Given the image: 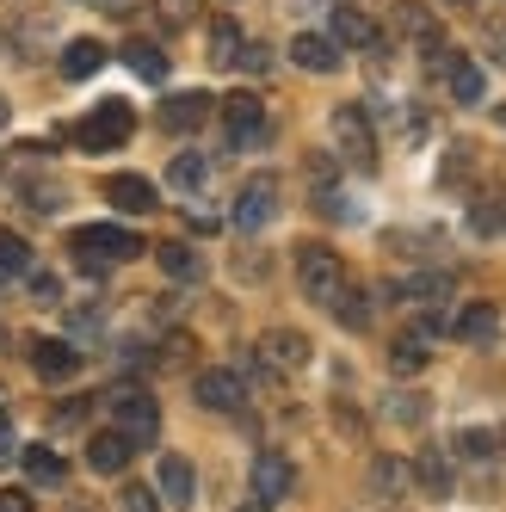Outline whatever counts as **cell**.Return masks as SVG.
I'll use <instances>...</instances> for the list:
<instances>
[{
  "label": "cell",
  "instance_id": "d4e9b609",
  "mask_svg": "<svg viewBox=\"0 0 506 512\" xmlns=\"http://www.w3.org/2000/svg\"><path fill=\"white\" fill-rule=\"evenodd\" d=\"M328 309L352 327V334H365V327H371V297H365V290H352V284H340V297H334Z\"/></svg>",
  "mask_w": 506,
  "mask_h": 512
},
{
  "label": "cell",
  "instance_id": "5bb4252c",
  "mask_svg": "<svg viewBox=\"0 0 506 512\" xmlns=\"http://www.w3.org/2000/svg\"><path fill=\"white\" fill-rule=\"evenodd\" d=\"M105 198H112L124 216H149L155 210V186L142 173H112V179H105Z\"/></svg>",
  "mask_w": 506,
  "mask_h": 512
},
{
  "label": "cell",
  "instance_id": "8d00e7d4",
  "mask_svg": "<svg viewBox=\"0 0 506 512\" xmlns=\"http://www.w3.org/2000/svg\"><path fill=\"white\" fill-rule=\"evenodd\" d=\"M19 457V438H13V420L0 414V463H13Z\"/></svg>",
  "mask_w": 506,
  "mask_h": 512
},
{
  "label": "cell",
  "instance_id": "30bf717a",
  "mask_svg": "<svg viewBox=\"0 0 506 512\" xmlns=\"http://www.w3.org/2000/svg\"><path fill=\"white\" fill-rule=\"evenodd\" d=\"M432 62L445 68V81H451V99H457V105H482V93H488V75H482L476 62H469V56H451V50H439Z\"/></svg>",
  "mask_w": 506,
  "mask_h": 512
},
{
  "label": "cell",
  "instance_id": "e0dca14e",
  "mask_svg": "<svg viewBox=\"0 0 506 512\" xmlns=\"http://www.w3.org/2000/svg\"><path fill=\"white\" fill-rule=\"evenodd\" d=\"M130 451H136V445H130V438H124L118 426H112V432H93V438H87V463H93L99 475H124Z\"/></svg>",
  "mask_w": 506,
  "mask_h": 512
},
{
  "label": "cell",
  "instance_id": "f35d334b",
  "mask_svg": "<svg viewBox=\"0 0 506 512\" xmlns=\"http://www.w3.org/2000/svg\"><path fill=\"white\" fill-rule=\"evenodd\" d=\"M241 62L253 68V75H266V68H272V50H260V44H247V50H241Z\"/></svg>",
  "mask_w": 506,
  "mask_h": 512
},
{
  "label": "cell",
  "instance_id": "f1b7e54d",
  "mask_svg": "<svg viewBox=\"0 0 506 512\" xmlns=\"http://www.w3.org/2000/svg\"><path fill=\"white\" fill-rule=\"evenodd\" d=\"M124 62H130V75H142V81H167V56L155 50V44H124Z\"/></svg>",
  "mask_w": 506,
  "mask_h": 512
},
{
  "label": "cell",
  "instance_id": "e575fe53",
  "mask_svg": "<svg viewBox=\"0 0 506 512\" xmlns=\"http://www.w3.org/2000/svg\"><path fill=\"white\" fill-rule=\"evenodd\" d=\"M192 13H198V0H161V19L167 25H192Z\"/></svg>",
  "mask_w": 506,
  "mask_h": 512
},
{
  "label": "cell",
  "instance_id": "cb8c5ba5",
  "mask_svg": "<svg viewBox=\"0 0 506 512\" xmlns=\"http://www.w3.org/2000/svg\"><path fill=\"white\" fill-rule=\"evenodd\" d=\"M241 50H247V44H241V25H235V19H216V25H210V62H216V68H235Z\"/></svg>",
  "mask_w": 506,
  "mask_h": 512
},
{
  "label": "cell",
  "instance_id": "6da1fadb",
  "mask_svg": "<svg viewBox=\"0 0 506 512\" xmlns=\"http://www.w3.org/2000/svg\"><path fill=\"white\" fill-rule=\"evenodd\" d=\"M68 253H81L87 266H112V260H136L142 253V235L124 229V223H87L68 235Z\"/></svg>",
  "mask_w": 506,
  "mask_h": 512
},
{
  "label": "cell",
  "instance_id": "b9f144b4",
  "mask_svg": "<svg viewBox=\"0 0 506 512\" xmlns=\"http://www.w3.org/2000/svg\"><path fill=\"white\" fill-rule=\"evenodd\" d=\"M494 118H500V124H506V105H494Z\"/></svg>",
  "mask_w": 506,
  "mask_h": 512
},
{
  "label": "cell",
  "instance_id": "ab89813d",
  "mask_svg": "<svg viewBox=\"0 0 506 512\" xmlns=\"http://www.w3.org/2000/svg\"><path fill=\"white\" fill-rule=\"evenodd\" d=\"M0 512H31V494L25 488H7V494H0Z\"/></svg>",
  "mask_w": 506,
  "mask_h": 512
},
{
  "label": "cell",
  "instance_id": "52a82bcc",
  "mask_svg": "<svg viewBox=\"0 0 506 512\" xmlns=\"http://www.w3.org/2000/svg\"><path fill=\"white\" fill-rule=\"evenodd\" d=\"M223 130H229L235 149H253V142L266 136V105H260V93H229L223 99Z\"/></svg>",
  "mask_w": 506,
  "mask_h": 512
},
{
  "label": "cell",
  "instance_id": "1f68e13d",
  "mask_svg": "<svg viewBox=\"0 0 506 512\" xmlns=\"http://www.w3.org/2000/svg\"><path fill=\"white\" fill-rule=\"evenodd\" d=\"M25 198H31V210H38V216H56L62 210V186H56V179H25Z\"/></svg>",
  "mask_w": 506,
  "mask_h": 512
},
{
  "label": "cell",
  "instance_id": "4fadbf2b",
  "mask_svg": "<svg viewBox=\"0 0 506 512\" xmlns=\"http://www.w3.org/2000/svg\"><path fill=\"white\" fill-rule=\"evenodd\" d=\"M328 38L346 44V50H371V44H377V25H371L365 7H334V13H328Z\"/></svg>",
  "mask_w": 506,
  "mask_h": 512
},
{
  "label": "cell",
  "instance_id": "ac0fdd59",
  "mask_svg": "<svg viewBox=\"0 0 506 512\" xmlns=\"http://www.w3.org/2000/svg\"><path fill=\"white\" fill-rule=\"evenodd\" d=\"M210 105H216L210 93H173V99L161 105V124H167V130H198V124L210 118Z\"/></svg>",
  "mask_w": 506,
  "mask_h": 512
},
{
  "label": "cell",
  "instance_id": "ffe728a7",
  "mask_svg": "<svg viewBox=\"0 0 506 512\" xmlns=\"http://www.w3.org/2000/svg\"><path fill=\"white\" fill-rule=\"evenodd\" d=\"M161 500L167 506H192L198 500V475L186 457H161Z\"/></svg>",
  "mask_w": 506,
  "mask_h": 512
},
{
  "label": "cell",
  "instance_id": "7a4b0ae2",
  "mask_svg": "<svg viewBox=\"0 0 506 512\" xmlns=\"http://www.w3.org/2000/svg\"><path fill=\"white\" fill-rule=\"evenodd\" d=\"M328 130H334V149H340L358 173H371V167H377V124H371L365 105H334Z\"/></svg>",
  "mask_w": 506,
  "mask_h": 512
},
{
  "label": "cell",
  "instance_id": "44dd1931",
  "mask_svg": "<svg viewBox=\"0 0 506 512\" xmlns=\"http://www.w3.org/2000/svg\"><path fill=\"white\" fill-rule=\"evenodd\" d=\"M99 68H105V44L99 38H75V44L62 50V75L68 81H93Z\"/></svg>",
  "mask_w": 506,
  "mask_h": 512
},
{
  "label": "cell",
  "instance_id": "d590c367",
  "mask_svg": "<svg viewBox=\"0 0 506 512\" xmlns=\"http://www.w3.org/2000/svg\"><path fill=\"white\" fill-rule=\"evenodd\" d=\"M25 278H31V297H38V303H56V297H62V284H56L50 272H25Z\"/></svg>",
  "mask_w": 506,
  "mask_h": 512
},
{
  "label": "cell",
  "instance_id": "5b68a950",
  "mask_svg": "<svg viewBox=\"0 0 506 512\" xmlns=\"http://www.w3.org/2000/svg\"><path fill=\"white\" fill-rule=\"evenodd\" d=\"M112 414H118V432L130 438V445H155L161 408H155L149 389H118V395H112Z\"/></svg>",
  "mask_w": 506,
  "mask_h": 512
},
{
  "label": "cell",
  "instance_id": "d6986e66",
  "mask_svg": "<svg viewBox=\"0 0 506 512\" xmlns=\"http://www.w3.org/2000/svg\"><path fill=\"white\" fill-rule=\"evenodd\" d=\"M457 340H469V346H494V340H500V309H494V303H469V309L457 315Z\"/></svg>",
  "mask_w": 506,
  "mask_h": 512
},
{
  "label": "cell",
  "instance_id": "7bdbcfd3",
  "mask_svg": "<svg viewBox=\"0 0 506 512\" xmlns=\"http://www.w3.org/2000/svg\"><path fill=\"white\" fill-rule=\"evenodd\" d=\"M451 7H469V0H451Z\"/></svg>",
  "mask_w": 506,
  "mask_h": 512
},
{
  "label": "cell",
  "instance_id": "3957f363",
  "mask_svg": "<svg viewBox=\"0 0 506 512\" xmlns=\"http://www.w3.org/2000/svg\"><path fill=\"white\" fill-rule=\"evenodd\" d=\"M297 284H303V297L328 309L340 297V284H346V266H340V253L334 247H321V241H303L297 247Z\"/></svg>",
  "mask_w": 506,
  "mask_h": 512
},
{
  "label": "cell",
  "instance_id": "484cf974",
  "mask_svg": "<svg viewBox=\"0 0 506 512\" xmlns=\"http://www.w3.org/2000/svg\"><path fill=\"white\" fill-rule=\"evenodd\" d=\"M204 179H210L204 155H173V167H167V186L173 192H204Z\"/></svg>",
  "mask_w": 506,
  "mask_h": 512
},
{
  "label": "cell",
  "instance_id": "60d3db41",
  "mask_svg": "<svg viewBox=\"0 0 506 512\" xmlns=\"http://www.w3.org/2000/svg\"><path fill=\"white\" fill-rule=\"evenodd\" d=\"M7 118H13V105H7V93H0V130H7Z\"/></svg>",
  "mask_w": 506,
  "mask_h": 512
},
{
  "label": "cell",
  "instance_id": "8fae6325",
  "mask_svg": "<svg viewBox=\"0 0 506 512\" xmlns=\"http://www.w3.org/2000/svg\"><path fill=\"white\" fill-rule=\"evenodd\" d=\"M31 371H38L44 383H68L81 371V352L68 340H31Z\"/></svg>",
  "mask_w": 506,
  "mask_h": 512
},
{
  "label": "cell",
  "instance_id": "8992f818",
  "mask_svg": "<svg viewBox=\"0 0 506 512\" xmlns=\"http://www.w3.org/2000/svg\"><path fill=\"white\" fill-rule=\"evenodd\" d=\"M278 216V179L272 173H253L247 186L235 192V229H266Z\"/></svg>",
  "mask_w": 506,
  "mask_h": 512
},
{
  "label": "cell",
  "instance_id": "836d02e7",
  "mask_svg": "<svg viewBox=\"0 0 506 512\" xmlns=\"http://www.w3.org/2000/svg\"><path fill=\"white\" fill-rule=\"evenodd\" d=\"M124 512H161V494L155 488H124Z\"/></svg>",
  "mask_w": 506,
  "mask_h": 512
},
{
  "label": "cell",
  "instance_id": "277c9868",
  "mask_svg": "<svg viewBox=\"0 0 506 512\" xmlns=\"http://www.w3.org/2000/svg\"><path fill=\"white\" fill-rule=\"evenodd\" d=\"M130 130H136L130 105H124V99H105V105H93V118L75 124V142H81L87 155H105V149H124Z\"/></svg>",
  "mask_w": 506,
  "mask_h": 512
},
{
  "label": "cell",
  "instance_id": "7c38bea8",
  "mask_svg": "<svg viewBox=\"0 0 506 512\" xmlns=\"http://www.w3.org/2000/svg\"><path fill=\"white\" fill-rule=\"evenodd\" d=\"M260 352H266L272 371H303L315 346H309V334H297V327H272V334L260 340Z\"/></svg>",
  "mask_w": 506,
  "mask_h": 512
},
{
  "label": "cell",
  "instance_id": "9c48e42d",
  "mask_svg": "<svg viewBox=\"0 0 506 512\" xmlns=\"http://www.w3.org/2000/svg\"><path fill=\"white\" fill-rule=\"evenodd\" d=\"M192 395L204 401L210 414H235L241 401H247V383L235 377V371H198V383H192Z\"/></svg>",
  "mask_w": 506,
  "mask_h": 512
},
{
  "label": "cell",
  "instance_id": "ba28073f",
  "mask_svg": "<svg viewBox=\"0 0 506 512\" xmlns=\"http://www.w3.org/2000/svg\"><path fill=\"white\" fill-rule=\"evenodd\" d=\"M291 488H297L291 457H278V451H260V457H253V500H260V506L291 500Z\"/></svg>",
  "mask_w": 506,
  "mask_h": 512
},
{
  "label": "cell",
  "instance_id": "4316f807",
  "mask_svg": "<svg viewBox=\"0 0 506 512\" xmlns=\"http://www.w3.org/2000/svg\"><path fill=\"white\" fill-rule=\"evenodd\" d=\"M25 272H31V247H25V235L0 229V284H7V278H25Z\"/></svg>",
  "mask_w": 506,
  "mask_h": 512
},
{
  "label": "cell",
  "instance_id": "83f0119b",
  "mask_svg": "<svg viewBox=\"0 0 506 512\" xmlns=\"http://www.w3.org/2000/svg\"><path fill=\"white\" fill-rule=\"evenodd\" d=\"M414 475H420V488H426L432 500H445V494H451V463H445L439 451H420V463H414Z\"/></svg>",
  "mask_w": 506,
  "mask_h": 512
},
{
  "label": "cell",
  "instance_id": "2e32d148",
  "mask_svg": "<svg viewBox=\"0 0 506 512\" xmlns=\"http://www.w3.org/2000/svg\"><path fill=\"white\" fill-rule=\"evenodd\" d=\"M395 25H402V38H414L426 56H439L445 50V38H439V19H432L420 0H402V7H395Z\"/></svg>",
  "mask_w": 506,
  "mask_h": 512
},
{
  "label": "cell",
  "instance_id": "f546056e",
  "mask_svg": "<svg viewBox=\"0 0 506 512\" xmlns=\"http://www.w3.org/2000/svg\"><path fill=\"white\" fill-rule=\"evenodd\" d=\"M25 475H31L38 488H56V482H62V457H56L50 445H25Z\"/></svg>",
  "mask_w": 506,
  "mask_h": 512
},
{
  "label": "cell",
  "instance_id": "4dcf8cb0",
  "mask_svg": "<svg viewBox=\"0 0 506 512\" xmlns=\"http://www.w3.org/2000/svg\"><path fill=\"white\" fill-rule=\"evenodd\" d=\"M457 451H463V457H476V463H488V457H500V432L469 426V432H457Z\"/></svg>",
  "mask_w": 506,
  "mask_h": 512
},
{
  "label": "cell",
  "instance_id": "74e56055",
  "mask_svg": "<svg viewBox=\"0 0 506 512\" xmlns=\"http://www.w3.org/2000/svg\"><path fill=\"white\" fill-rule=\"evenodd\" d=\"M488 56H494V62H506V19H494V25H488Z\"/></svg>",
  "mask_w": 506,
  "mask_h": 512
},
{
  "label": "cell",
  "instance_id": "603a6c76",
  "mask_svg": "<svg viewBox=\"0 0 506 512\" xmlns=\"http://www.w3.org/2000/svg\"><path fill=\"white\" fill-rule=\"evenodd\" d=\"M155 260H161V272H167V278H179V284H192V278L204 272V260H198L186 241H161V247H155Z\"/></svg>",
  "mask_w": 506,
  "mask_h": 512
},
{
  "label": "cell",
  "instance_id": "7402d4cb",
  "mask_svg": "<svg viewBox=\"0 0 506 512\" xmlns=\"http://www.w3.org/2000/svg\"><path fill=\"white\" fill-rule=\"evenodd\" d=\"M426 358H432V334H402V340L389 346V371L395 377H420Z\"/></svg>",
  "mask_w": 506,
  "mask_h": 512
},
{
  "label": "cell",
  "instance_id": "9a60e30c",
  "mask_svg": "<svg viewBox=\"0 0 506 512\" xmlns=\"http://www.w3.org/2000/svg\"><path fill=\"white\" fill-rule=\"evenodd\" d=\"M291 62L309 68V75H334V68H340V44L321 38V31H303V38H291Z\"/></svg>",
  "mask_w": 506,
  "mask_h": 512
},
{
  "label": "cell",
  "instance_id": "d6a6232c",
  "mask_svg": "<svg viewBox=\"0 0 506 512\" xmlns=\"http://www.w3.org/2000/svg\"><path fill=\"white\" fill-rule=\"evenodd\" d=\"M402 475H408V469L395 463V457H377V463H371V488H377V494H395V488H402Z\"/></svg>",
  "mask_w": 506,
  "mask_h": 512
}]
</instances>
